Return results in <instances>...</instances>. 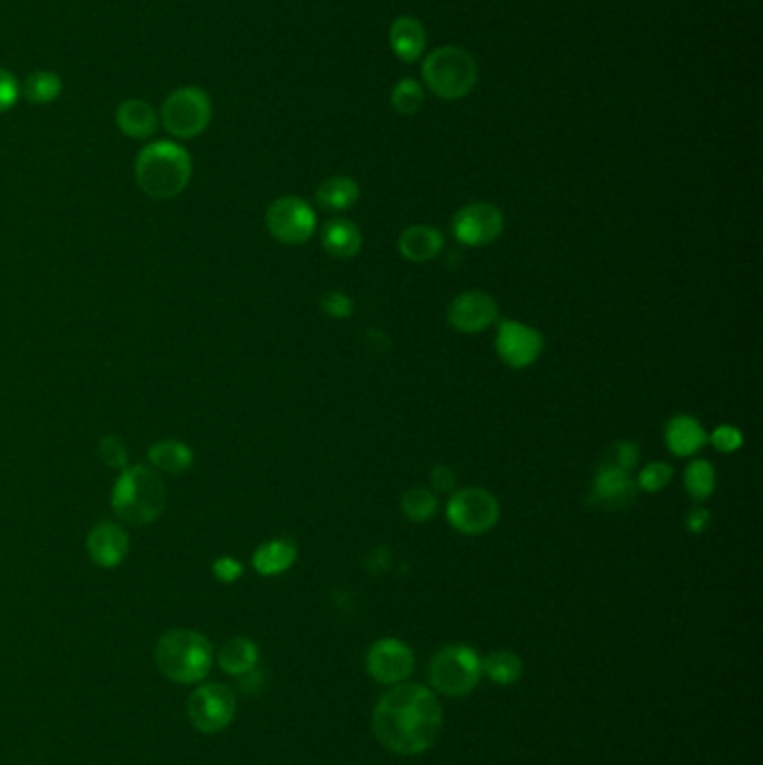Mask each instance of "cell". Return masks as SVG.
Returning a JSON list of instances; mask_svg holds the SVG:
<instances>
[{"instance_id": "cell-1", "label": "cell", "mask_w": 763, "mask_h": 765, "mask_svg": "<svg viewBox=\"0 0 763 765\" xmlns=\"http://www.w3.org/2000/svg\"><path fill=\"white\" fill-rule=\"evenodd\" d=\"M444 707L432 689L419 683L392 685L378 698L372 730L376 741L399 756H419L440 739Z\"/></svg>"}, {"instance_id": "cell-2", "label": "cell", "mask_w": 763, "mask_h": 765, "mask_svg": "<svg viewBox=\"0 0 763 765\" xmlns=\"http://www.w3.org/2000/svg\"><path fill=\"white\" fill-rule=\"evenodd\" d=\"M193 178V161L189 150L171 139L146 144L135 159V180L141 193L150 199L180 197Z\"/></svg>"}, {"instance_id": "cell-3", "label": "cell", "mask_w": 763, "mask_h": 765, "mask_svg": "<svg viewBox=\"0 0 763 765\" xmlns=\"http://www.w3.org/2000/svg\"><path fill=\"white\" fill-rule=\"evenodd\" d=\"M167 483L163 477L141 464L126 466L111 493V506L119 522L128 526H148L167 509Z\"/></svg>"}, {"instance_id": "cell-4", "label": "cell", "mask_w": 763, "mask_h": 765, "mask_svg": "<svg viewBox=\"0 0 763 765\" xmlns=\"http://www.w3.org/2000/svg\"><path fill=\"white\" fill-rule=\"evenodd\" d=\"M155 663L169 681L193 685L204 681L213 667V644L195 629H171L157 640Z\"/></svg>"}, {"instance_id": "cell-5", "label": "cell", "mask_w": 763, "mask_h": 765, "mask_svg": "<svg viewBox=\"0 0 763 765\" xmlns=\"http://www.w3.org/2000/svg\"><path fill=\"white\" fill-rule=\"evenodd\" d=\"M421 72L428 88L442 99H462L477 83V64L466 49L455 45L430 52Z\"/></svg>"}, {"instance_id": "cell-6", "label": "cell", "mask_w": 763, "mask_h": 765, "mask_svg": "<svg viewBox=\"0 0 763 765\" xmlns=\"http://www.w3.org/2000/svg\"><path fill=\"white\" fill-rule=\"evenodd\" d=\"M430 685L437 694L459 698L481 681V659L468 644H448L432 655L428 667Z\"/></svg>"}, {"instance_id": "cell-7", "label": "cell", "mask_w": 763, "mask_h": 765, "mask_svg": "<svg viewBox=\"0 0 763 765\" xmlns=\"http://www.w3.org/2000/svg\"><path fill=\"white\" fill-rule=\"evenodd\" d=\"M213 119L210 96L195 85L173 90L161 103L159 122L173 139L186 141L200 137Z\"/></svg>"}, {"instance_id": "cell-8", "label": "cell", "mask_w": 763, "mask_h": 765, "mask_svg": "<svg viewBox=\"0 0 763 765\" xmlns=\"http://www.w3.org/2000/svg\"><path fill=\"white\" fill-rule=\"evenodd\" d=\"M500 502L483 488L455 490L446 506L448 524L462 535H483L493 530L500 522Z\"/></svg>"}, {"instance_id": "cell-9", "label": "cell", "mask_w": 763, "mask_h": 765, "mask_svg": "<svg viewBox=\"0 0 763 765\" xmlns=\"http://www.w3.org/2000/svg\"><path fill=\"white\" fill-rule=\"evenodd\" d=\"M316 210L305 199L294 195L271 202L264 215V225L269 233L289 247L309 242L316 233Z\"/></svg>"}, {"instance_id": "cell-10", "label": "cell", "mask_w": 763, "mask_h": 765, "mask_svg": "<svg viewBox=\"0 0 763 765\" xmlns=\"http://www.w3.org/2000/svg\"><path fill=\"white\" fill-rule=\"evenodd\" d=\"M186 709L197 732L215 734L231 726L236 717V696L223 683H204L191 694Z\"/></svg>"}, {"instance_id": "cell-11", "label": "cell", "mask_w": 763, "mask_h": 765, "mask_svg": "<svg viewBox=\"0 0 763 765\" xmlns=\"http://www.w3.org/2000/svg\"><path fill=\"white\" fill-rule=\"evenodd\" d=\"M365 667L376 683L399 685L414 672V653L399 638H380L369 647Z\"/></svg>"}, {"instance_id": "cell-12", "label": "cell", "mask_w": 763, "mask_h": 765, "mask_svg": "<svg viewBox=\"0 0 763 765\" xmlns=\"http://www.w3.org/2000/svg\"><path fill=\"white\" fill-rule=\"evenodd\" d=\"M504 231V215L500 208L486 202L468 204L457 210L453 233L464 247H488L500 240Z\"/></svg>"}, {"instance_id": "cell-13", "label": "cell", "mask_w": 763, "mask_h": 765, "mask_svg": "<svg viewBox=\"0 0 763 765\" xmlns=\"http://www.w3.org/2000/svg\"><path fill=\"white\" fill-rule=\"evenodd\" d=\"M496 350H498V356L511 369H526L542 356L544 339L535 330V327H531L526 322L504 320L498 327Z\"/></svg>"}, {"instance_id": "cell-14", "label": "cell", "mask_w": 763, "mask_h": 765, "mask_svg": "<svg viewBox=\"0 0 763 765\" xmlns=\"http://www.w3.org/2000/svg\"><path fill=\"white\" fill-rule=\"evenodd\" d=\"M500 307L486 292H464L448 307V322L459 334H479L498 320Z\"/></svg>"}, {"instance_id": "cell-15", "label": "cell", "mask_w": 763, "mask_h": 765, "mask_svg": "<svg viewBox=\"0 0 763 765\" xmlns=\"http://www.w3.org/2000/svg\"><path fill=\"white\" fill-rule=\"evenodd\" d=\"M86 549L96 567L117 569L130 551V537L124 526L115 522H101L88 533Z\"/></svg>"}, {"instance_id": "cell-16", "label": "cell", "mask_w": 763, "mask_h": 765, "mask_svg": "<svg viewBox=\"0 0 763 765\" xmlns=\"http://www.w3.org/2000/svg\"><path fill=\"white\" fill-rule=\"evenodd\" d=\"M636 490L638 486L631 479V472L610 468V466H597L593 477L591 500L607 509H625L636 498Z\"/></svg>"}, {"instance_id": "cell-17", "label": "cell", "mask_w": 763, "mask_h": 765, "mask_svg": "<svg viewBox=\"0 0 763 765\" xmlns=\"http://www.w3.org/2000/svg\"><path fill=\"white\" fill-rule=\"evenodd\" d=\"M668 450L676 457H694L707 444V432L698 419L690 414L672 416L665 425Z\"/></svg>"}, {"instance_id": "cell-18", "label": "cell", "mask_w": 763, "mask_h": 765, "mask_svg": "<svg viewBox=\"0 0 763 765\" xmlns=\"http://www.w3.org/2000/svg\"><path fill=\"white\" fill-rule=\"evenodd\" d=\"M117 128L130 139H150L159 128V115L144 99H126L115 113Z\"/></svg>"}, {"instance_id": "cell-19", "label": "cell", "mask_w": 763, "mask_h": 765, "mask_svg": "<svg viewBox=\"0 0 763 765\" xmlns=\"http://www.w3.org/2000/svg\"><path fill=\"white\" fill-rule=\"evenodd\" d=\"M296 558H298L296 544L292 539L278 537V539L262 541L253 551L251 562L260 575L276 578V575L287 573L296 564Z\"/></svg>"}, {"instance_id": "cell-20", "label": "cell", "mask_w": 763, "mask_h": 765, "mask_svg": "<svg viewBox=\"0 0 763 765\" xmlns=\"http://www.w3.org/2000/svg\"><path fill=\"white\" fill-rule=\"evenodd\" d=\"M444 249V236L428 225H414L408 227L401 236H399V253L408 260V262H430L437 258Z\"/></svg>"}, {"instance_id": "cell-21", "label": "cell", "mask_w": 763, "mask_h": 765, "mask_svg": "<svg viewBox=\"0 0 763 765\" xmlns=\"http://www.w3.org/2000/svg\"><path fill=\"white\" fill-rule=\"evenodd\" d=\"M320 242L322 249L330 253L332 258L339 260H352L358 255L361 244H363V236L358 231V227L350 220H330L322 227L320 233Z\"/></svg>"}, {"instance_id": "cell-22", "label": "cell", "mask_w": 763, "mask_h": 765, "mask_svg": "<svg viewBox=\"0 0 763 765\" xmlns=\"http://www.w3.org/2000/svg\"><path fill=\"white\" fill-rule=\"evenodd\" d=\"M148 461H150V468L157 470L159 475H184L193 461H195V455L193 450L178 442V439H161L157 444H152L148 448Z\"/></svg>"}, {"instance_id": "cell-23", "label": "cell", "mask_w": 763, "mask_h": 765, "mask_svg": "<svg viewBox=\"0 0 763 765\" xmlns=\"http://www.w3.org/2000/svg\"><path fill=\"white\" fill-rule=\"evenodd\" d=\"M260 651L249 638H231L217 651V665L231 676H242L258 667Z\"/></svg>"}, {"instance_id": "cell-24", "label": "cell", "mask_w": 763, "mask_h": 765, "mask_svg": "<svg viewBox=\"0 0 763 765\" xmlns=\"http://www.w3.org/2000/svg\"><path fill=\"white\" fill-rule=\"evenodd\" d=\"M390 45L401 61H417L425 47V30L412 16H401L392 23Z\"/></svg>"}, {"instance_id": "cell-25", "label": "cell", "mask_w": 763, "mask_h": 765, "mask_svg": "<svg viewBox=\"0 0 763 765\" xmlns=\"http://www.w3.org/2000/svg\"><path fill=\"white\" fill-rule=\"evenodd\" d=\"M358 184L352 180V178H345V175H337V178H330V180H324L318 191H316V204L322 208V210H330V213H341V210H348L352 208L356 202H358Z\"/></svg>"}, {"instance_id": "cell-26", "label": "cell", "mask_w": 763, "mask_h": 765, "mask_svg": "<svg viewBox=\"0 0 763 765\" xmlns=\"http://www.w3.org/2000/svg\"><path fill=\"white\" fill-rule=\"evenodd\" d=\"M481 674L496 685H515L524 674V663L513 651H493L481 659Z\"/></svg>"}, {"instance_id": "cell-27", "label": "cell", "mask_w": 763, "mask_h": 765, "mask_svg": "<svg viewBox=\"0 0 763 765\" xmlns=\"http://www.w3.org/2000/svg\"><path fill=\"white\" fill-rule=\"evenodd\" d=\"M685 490L694 502H705L715 495L717 488V472L715 466L707 459H694L685 468Z\"/></svg>"}, {"instance_id": "cell-28", "label": "cell", "mask_w": 763, "mask_h": 765, "mask_svg": "<svg viewBox=\"0 0 763 765\" xmlns=\"http://www.w3.org/2000/svg\"><path fill=\"white\" fill-rule=\"evenodd\" d=\"M61 90H64L61 77L49 72V70L32 72L21 88L23 96L34 105H47L52 101H57L61 96Z\"/></svg>"}, {"instance_id": "cell-29", "label": "cell", "mask_w": 763, "mask_h": 765, "mask_svg": "<svg viewBox=\"0 0 763 765\" xmlns=\"http://www.w3.org/2000/svg\"><path fill=\"white\" fill-rule=\"evenodd\" d=\"M401 511L410 522H428L440 511L437 493H432L430 488L414 486L406 490V495L401 498Z\"/></svg>"}, {"instance_id": "cell-30", "label": "cell", "mask_w": 763, "mask_h": 765, "mask_svg": "<svg viewBox=\"0 0 763 765\" xmlns=\"http://www.w3.org/2000/svg\"><path fill=\"white\" fill-rule=\"evenodd\" d=\"M672 479H674V468L670 464L651 461L638 472L636 486H640V490H645V493H661L663 488L672 483Z\"/></svg>"}, {"instance_id": "cell-31", "label": "cell", "mask_w": 763, "mask_h": 765, "mask_svg": "<svg viewBox=\"0 0 763 765\" xmlns=\"http://www.w3.org/2000/svg\"><path fill=\"white\" fill-rule=\"evenodd\" d=\"M423 103V90L417 81L412 79H403L397 83L395 92H392V105L395 111L401 115H414Z\"/></svg>"}, {"instance_id": "cell-32", "label": "cell", "mask_w": 763, "mask_h": 765, "mask_svg": "<svg viewBox=\"0 0 763 765\" xmlns=\"http://www.w3.org/2000/svg\"><path fill=\"white\" fill-rule=\"evenodd\" d=\"M638 464V446L631 444V442H616L612 444L603 459H601V466H610V468H618V470H625V472H631Z\"/></svg>"}, {"instance_id": "cell-33", "label": "cell", "mask_w": 763, "mask_h": 765, "mask_svg": "<svg viewBox=\"0 0 763 765\" xmlns=\"http://www.w3.org/2000/svg\"><path fill=\"white\" fill-rule=\"evenodd\" d=\"M96 455L99 459L107 466V468H117L124 470L128 466V448L126 444L115 434H107L99 442L96 446Z\"/></svg>"}, {"instance_id": "cell-34", "label": "cell", "mask_w": 763, "mask_h": 765, "mask_svg": "<svg viewBox=\"0 0 763 765\" xmlns=\"http://www.w3.org/2000/svg\"><path fill=\"white\" fill-rule=\"evenodd\" d=\"M707 442L715 446V450L724 453V455H732L743 446V432L734 425H719L713 430V434H707Z\"/></svg>"}, {"instance_id": "cell-35", "label": "cell", "mask_w": 763, "mask_h": 765, "mask_svg": "<svg viewBox=\"0 0 763 765\" xmlns=\"http://www.w3.org/2000/svg\"><path fill=\"white\" fill-rule=\"evenodd\" d=\"M320 309L324 316H330L334 320H343V318H350L354 313V300L343 292H327L320 298Z\"/></svg>"}, {"instance_id": "cell-36", "label": "cell", "mask_w": 763, "mask_h": 765, "mask_svg": "<svg viewBox=\"0 0 763 765\" xmlns=\"http://www.w3.org/2000/svg\"><path fill=\"white\" fill-rule=\"evenodd\" d=\"M210 573L217 582H223V584H234L238 582L242 575H244V567L240 560L231 558V556H223V558H215L213 564H210Z\"/></svg>"}, {"instance_id": "cell-37", "label": "cell", "mask_w": 763, "mask_h": 765, "mask_svg": "<svg viewBox=\"0 0 763 765\" xmlns=\"http://www.w3.org/2000/svg\"><path fill=\"white\" fill-rule=\"evenodd\" d=\"M21 96V85L14 75L8 70H0V113H8L16 105Z\"/></svg>"}, {"instance_id": "cell-38", "label": "cell", "mask_w": 763, "mask_h": 765, "mask_svg": "<svg viewBox=\"0 0 763 765\" xmlns=\"http://www.w3.org/2000/svg\"><path fill=\"white\" fill-rule=\"evenodd\" d=\"M430 486L432 493H455L457 475L451 466H434L430 472Z\"/></svg>"}, {"instance_id": "cell-39", "label": "cell", "mask_w": 763, "mask_h": 765, "mask_svg": "<svg viewBox=\"0 0 763 765\" xmlns=\"http://www.w3.org/2000/svg\"><path fill=\"white\" fill-rule=\"evenodd\" d=\"M710 524H713V515H710V511H707V509H701V506L692 509V511L687 513V517H685V526H687V530H690V533H694V535L705 533V530H707V526H710Z\"/></svg>"}, {"instance_id": "cell-40", "label": "cell", "mask_w": 763, "mask_h": 765, "mask_svg": "<svg viewBox=\"0 0 763 765\" xmlns=\"http://www.w3.org/2000/svg\"><path fill=\"white\" fill-rule=\"evenodd\" d=\"M240 678V689L247 694V696H255L258 692H260V687H262V672L255 667V670H251V672H247V674H242V676H238Z\"/></svg>"}]
</instances>
